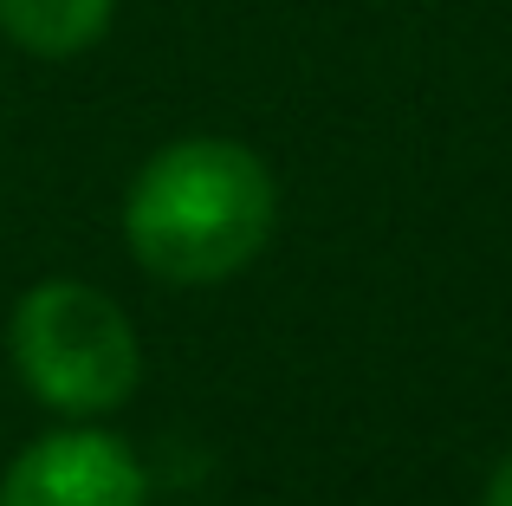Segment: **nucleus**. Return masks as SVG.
Masks as SVG:
<instances>
[{
	"label": "nucleus",
	"instance_id": "5",
	"mask_svg": "<svg viewBox=\"0 0 512 506\" xmlns=\"http://www.w3.org/2000/svg\"><path fill=\"white\" fill-rule=\"evenodd\" d=\"M480 506H512V455H500V461H493L487 487H480Z\"/></svg>",
	"mask_w": 512,
	"mask_h": 506
},
{
	"label": "nucleus",
	"instance_id": "4",
	"mask_svg": "<svg viewBox=\"0 0 512 506\" xmlns=\"http://www.w3.org/2000/svg\"><path fill=\"white\" fill-rule=\"evenodd\" d=\"M117 20V0H0V33L33 59H78Z\"/></svg>",
	"mask_w": 512,
	"mask_h": 506
},
{
	"label": "nucleus",
	"instance_id": "3",
	"mask_svg": "<svg viewBox=\"0 0 512 506\" xmlns=\"http://www.w3.org/2000/svg\"><path fill=\"white\" fill-rule=\"evenodd\" d=\"M0 506H150V468L104 422H59L7 461Z\"/></svg>",
	"mask_w": 512,
	"mask_h": 506
},
{
	"label": "nucleus",
	"instance_id": "2",
	"mask_svg": "<svg viewBox=\"0 0 512 506\" xmlns=\"http://www.w3.org/2000/svg\"><path fill=\"white\" fill-rule=\"evenodd\" d=\"M7 357L20 390L59 422H104L143 390V338L104 286L52 273L7 312Z\"/></svg>",
	"mask_w": 512,
	"mask_h": 506
},
{
	"label": "nucleus",
	"instance_id": "1",
	"mask_svg": "<svg viewBox=\"0 0 512 506\" xmlns=\"http://www.w3.org/2000/svg\"><path fill=\"white\" fill-rule=\"evenodd\" d=\"M117 228L163 286H227L273 241L279 182L240 137H175L130 176Z\"/></svg>",
	"mask_w": 512,
	"mask_h": 506
}]
</instances>
